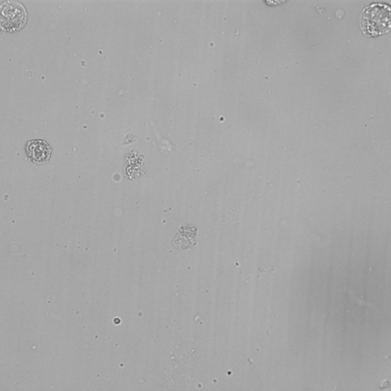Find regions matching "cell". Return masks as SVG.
<instances>
[{
	"mask_svg": "<svg viewBox=\"0 0 391 391\" xmlns=\"http://www.w3.org/2000/svg\"><path fill=\"white\" fill-rule=\"evenodd\" d=\"M27 159L37 165L49 162L52 149L49 143L42 139H34L27 142L26 147Z\"/></svg>",
	"mask_w": 391,
	"mask_h": 391,
	"instance_id": "obj_3",
	"label": "cell"
},
{
	"mask_svg": "<svg viewBox=\"0 0 391 391\" xmlns=\"http://www.w3.org/2000/svg\"><path fill=\"white\" fill-rule=\"evenodd\" d=\"M172 244L179 250L191 249L197 245V229L191 225L182 226L172 240Z\"/></svg>",
	"mask_w": 391,
	"mask_h": 391,
	"instance_id": "obj_4",
	"label": "cell"
},
{
	"mask_svg": "<svg viewBox=\"0 0 391 391\" xmlns=\"http://www.w3.org/2000/svg\"><path fill=\"white\" fill-rule=\"evenodd\" d=\"M0 25L5 32H18L26 25L27 14L24 5L15 0L5 1L0 6Z\"/></svg>",
	"mask_w": 391,
	"mask_h": 391,
	"instance_id": "obj_2",
	"label": "cell"
},
{
	"mask_svg": "<svg viewBox=\"0 0 391 391\" xmlns=\"http://www.w3.org/2000/svg\"><path fill=\"white\" fill-rule=\"evenodd\" d=\"M360 27L366 36L378 37L390 31V8L385 4L366 7L360 20Z\"/></svg>",
	"mask_w": 391,
	"mask_h": 391,
	"instance_id": "obj_1",
	"label": "cell"
}]
</instances>
